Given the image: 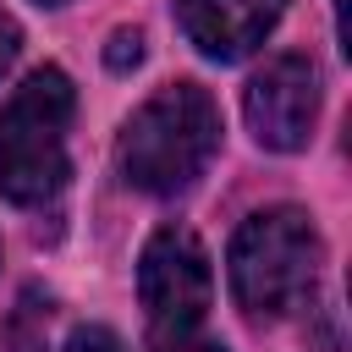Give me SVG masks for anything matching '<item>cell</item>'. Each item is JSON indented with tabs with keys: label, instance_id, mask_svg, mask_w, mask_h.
<instances>
[{
	"label": "cell",
	"instance_id": "cell-1",
	"mask_svg": "<svg viewBox=\"0 0 352 352\" xmlns=\"http://www.w3.org/2000/svg\"><path fill=\"white\" fill-rule=\"evenodd\" d=\"M220 148V110L198 82H170L132 110L116 143V165L138 192L170 198L192 187Z\"/></svg>",
	"mask_w": 352,
	"mask_h": 352
},
{
	"label": "cell",
	"instance_id": "cell-2",
	"mask_svg": "<svg viewBox=\"0 0 352 352\" xmlns=\"http://www.w3.org/2000/svg\"><path fill=\"white\" fill-rule=\"evenodd\" d=\"M72 77L38 66L0 110V198L44 204L66 182V132H72Z\"/></svg>",
	"mask_w": 352,
	"mask_h": 352
},
{
	"label": "cell",
	"instance_id": "cell-3",
	"mask_svg": "<svg viewBox=\"0 0 352 352\" xmlns=\"http://www.w3.org/2000/svg\"><path fill=\"white\" fill-rule=\"evenodd\" d=\"M319 275V231L302 209H258L231 236V297L253 319L292 314Z\"/></svg>",
	"mask_w": 352,
	"mask_h": 352
},
{
	"label": "cell",
	"instance_id": "cell-4",
	"mask_svg": "<svg viewBox=\"0 0 352 352\" xmlns=\"http://www.w3.org/2000/svg\"><path fill=\"white\" fill-rule=\"evenodd\" d=\"M138 292L148 308V330L154 336H176V330H198L214 275H209V253L187 226H165L148 236L143 264H138Z\"/></svg>",
	"mask_w": 352,
	"mask_h": 352
},
{
	"label": "cell",
	"instance_id": "cell-5",
	"mask_svg": "<svg viewBox=\"0 0 352 352\" xmlns=\"http://www.w3.org/2000/svg\"><path fill=\"white\" fill-rule=\"evenodd\" d=\"M242 116L248 132L258 138V148L275 154H297L319 121V72L308 55H275L264 72H253L248 94H242Z\"/></svg>",
	"mask_w": 352,
	"mask_h": 352
},
{
	"label": "cell",
	"instance_id": "cell-6",
	"mask_svg": "<svg viewBox=\"0 0 352 352\" xmlns=\"http://www.w3.org/2000/svg\"><path fill=\"white\" fill-rule=\"evenodd\" d=\"M286 0H176L182 33L209 55V60H242L270 38L280 22Z\"/></svg>",
	"mask_w": 352,
	"mask_h": 352
},
{
	"label": "cell",
	"instance_id": "cell-7",
	"mask_svg": "<svg viewBox=\"0 0 352 352\" xmlns=\"http://www.w3.org/2000/svg\"><path fill=\"white\" fill-rule=\"evenodd\" d=\"M44 324H50V308L38 302V292H28L11 314V324H6L0 352H44Z\"/></svg>",
	"mask_w": 352,
	"mask_h": 352
},
{
	"label": "cell",
	"instance_id": "cell-8",
	"mask_svg": "<svg viewBox=\"0 0 352 352\" xmlns=\"http://www.w3.org/2000/svg\"><path fill=\"white\" fill-rule=\"evenodd\" d=\"M138 60H143V33H138V28H121V33H110L104 66H110V72H126V66H138Z\"/></svg>",
	"mask_w": 352,
	"mask_h": 352
},
{
	"label": "cell",
	"instance_id": "cell-9",
	"mask_svg": "<svg viewBox=\"0 0 352 352\" xmlns=\"http://www.w3.org/2000/svg\"><path fill=\"white\" fill-rule=\"evenodd\" d=\"M66 352H126V346H121L116 330H104V324H82V330H72Z\"/></svg>",
	"mask_w": 352,
	"mask_h": 352
},
{
	"label": "cell",
	"instance_id": "cell-10",
	"mask_svg": "<svg viewBox=\"0 0 352 352\" xmlns=\"http://www.w3.org/2000/svg\"><path fill=\"white\" fill-rule=\"evenodd\" d=\"M154 352H226L220 341H204L192 330H176V336H154Z\"/></svg>",
	"mask_w": 352,
	"mask_h": 352
},
{
	"label": "cell",
	"instance_id": "cell-11",
	"mask_svg": "<svg viewBox=\"0 0 352 352\" xmlns=\"http://www.w3.org/2000/svg\"><path fill=\"white\" fill-rule=\"evenodd\" d=\"M22 55V28H16V16H6L0 11V77L11 72V60Z\"/></svg>",
	"mask_w": 352,
	"mask_h": 352
},
{
	"label": "cell",
	"instance_id": "cell-12",
	"mask_svg": "<svg viewBox=\"0 0 352 352\" xmlns=\"http://www.w3.org/2000/svg\"><path fill=\"white\" fill-rule=\"evenodd\" d=\"M44 6H55V0H44Z\"/></svg>",
	"mask_w": 352,
	"mask_h": 352
}]
</instances>
